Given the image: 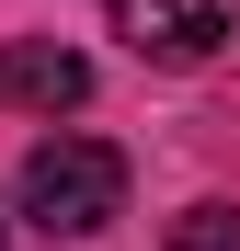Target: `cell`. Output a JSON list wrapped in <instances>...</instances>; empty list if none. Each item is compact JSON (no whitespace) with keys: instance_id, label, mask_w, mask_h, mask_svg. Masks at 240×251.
I'll return each mask as SVG.
<instances>
[{"instance_id":"1","label":"cell","mask_w":240,"mask_h":251,"mask_svg":"<svg viewBox=\"0 0 240 251\" xmlns=\"http://www.w3.org/2000/svg\"><path fill=\"white\" fill-rule=\"evenodd\" d=\"M23 217L46 228V240H103L114 217H126V149L57 126V137L23 160Z\"/></svg>"},{"instance_id":"2","label":"cell","mask_w":240,"mask_h":251,"mask_svg":"<svg viewBox=\"0 0 240 251\" xmlns=\"http://www.w3.org/2000/svg\"><path fill=\"white\" fill-rule=\"evenodd\" d=\"M114 34L149 57V69H206L229 34H240V0H103Z\"/></svg>"},{"instance_id":"3","label":"cell","mask_w":240,"mask_h":251,"mask_svg":"<svg viewBox=\"0 0 240 251\" xmlns=\"http://www.w3.org/2000/svg\"><path fill=\"white\" fill-rule=\"evenodd\" d=\"M0 92H12L23 114H80V103H92V57L23 34V46H0Z\"/></svg>"},{"instance_id":"4","label":"cell","mask_w":240,"mask_h":251,"mask_svg":"<svg viewBox=\"0 0 240 251\" xmlns=\"http://www.w3.org/2000/svg\"><path fill=\"white\" fill-rule=\"evenodd\" d=\"M160 251H240V205H183Z\"/></svg>"},{"instance_id":"5","label":"cell","mask_w":240,"mask_h":251,"mask_svg":"<svg viewBox=\"0 0 240 251\" xmlns=\"http://www.w3.org/2000/svg\"><path fill=\"white\" fill-rule=\"evenodd\" d=\"M0 251H12V228H0Z\"/></svg>"}]
</instances>
